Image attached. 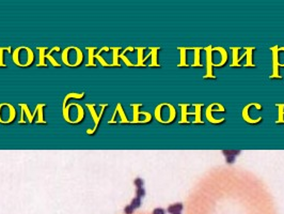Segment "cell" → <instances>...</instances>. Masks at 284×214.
<instances>
[{
  "instance_id": "cell-9",
  "label": "cell",
  "mask_w": 284,
  "mask_h": 214,
  "mask_svg": "<svg viewBox=\"0 0 284 214\" xmlns=\"http://www.w3.org/2000/svg\"><path fill=\"white\" fill-rule=\"evenodd\" d=\"M89 52H90V55H89L90 60H89V63H88L87 65L88 66H92V65L94 66L95 64H94V59H93V55H92V50H91V48H89Z\"/></svg>"
},
{
  "instance_id": "cell-4",
  "label": "cell",
  "mask_w": 284,
  "mask_h": 214,
  "mask_svg": "<svg viewBox=\"0 0 284 214\" xmlns=\"http://www.w3.org/2000/svg\"><path fill=\"white\" fill-rule=\"evenodd\" d=\"M85 97V93H80V94H75V93H70L68 94V95H66L65 99H64V103H65L67 100H70V97H76V99H82V97Z\"/></svg>"
},
{
  "instance_id": "cell-12",
  "label": "cell",
  "mask_w": 284,
  "mask_h": 214,
  "mask_svg": "<svg viewBox=\"0 0 284 214\" xmlns=\"http://www.w3.org/2000/svg\"><path fill=\"white\" fill-rule=\"evenodd\" d=\"M176 214H182V213H176Z\"/></svg>"
},
{
  "instance_id": "cell-7",
  "label": "cell",
  "mask_w": 284,
  "mask_h": 214,
  "mask_svg": "<svg viewBox=\"0 0 284 214\" xmlns=\"http://www.w3.org/2000/svg\"><path fill=\"white\" fill-rule=\"evenodd\" d=\"M134 184L137 186V188H140V187H143V184H144V181L141 178H137V179H135L134 181Z\"/></svg>"
},
{
  "instance_id": "cell-5",
  "label": "cell",
  "mask_w": 284,
  "mask_h": 214,
  "mask_svg": "<svg viewBox=\"0 0 284 214\" xmlns=\"http://www.w3.org/2000/svg\"><path fill=\"white\" fill-rule=\"evenodd\" d=\"M10 47H5V48H0V66H5V64L3 63V56H2V53L5 52V50H8V52H10Z\"/></svg>"
},
{
  "instance_id": "cell-2",
  "label": "cell",
  "mask_w": 284,
  "mask_h": 214,
  "mask_svg": "<svg viewBox=\"0 0 284 214\" xmlns=\"http://www.w3.org/2000/svg\"><path fill=\"white\" fill-rule=\"evenodd\" d=\"M222 154L226 155V158H228V156H235V158H236V156L240 154V151L239 150H223Z\"/></svg>"
},
{
  "instance_id": "cell-1",
  "label": "cell",
  "mask_w": 284,
  "mask_h": 214,
  "mask_svg": "<svg viewBox=\"0 0 284 214\" xmlns=\"http://www.w3.org/2000/svg\"><path fill=\"white\" fill-rule=\"evenodd\" d=\"M183 208H184L183 203H173V205L169 206V207H168V209H167V211H168V213H170V214L181 213L182 210H183Z\"/></svg>"
},
{
  "instance_id": "cell-11",
  "label": "cell",
  "mask_w": 284,
  "mask_h": 214,
  "mask_svg": "<svg viewBox=\"0 0 284 214\" xmlns=\"http://www.w3.org/2000/svg\"><path fill=\"white\" fill-rule=\"evenodd\" d=\"M235 162V156H228L226 158V163L228 164H233Z\"/></svg>"
},
{
  "instance_id": "cell-6",
  "label": "cell",
  "mask_w": 284,
  "mask_h": 214,
  "mask_svg": "<svg viewBox=\"0 0 284 214\" xmlns=\"http://www.w3.org/2000/svg\"><path fill=\"white\" fill-rule=\"evenodd\" d=\"M145 196V190H144L143 187H140V188H137L136 191V197H139V198H142Z\"/></svg>"
},
{
  "instance_id": "cell-3",
  "label": "cell",
  "mask_w": 284,
  "mask_h": 214,
  "mask_svg": "<svg viewBox=\"0 0 284 214\" xmlns=\"http://www.w3.org/2000/svg\"><path fill=\"white\" fill-rule=\"evenodd\" d=\"M130 206H132V207L134 208L135 210L138 209V208H140V207H141V198L135 197L134 199L132 200V203H130Z\"/></svg>"
},
{
  "instance_id": "cell-8",
  "label": "cell",
  "mask_w": 284,
  "mask_h": 214,
  "mask_svg": "<svg viewBox=\"0 0 284 214\" xmlns=\"http://www.w3.org/2000/svg\"><path fill=\"white\" fill-rule=\"evenodd\" d=\"M134 211H135V209L130 205L126 206V207L124 208V213L125 214H133L134 213Z\"/></svg>"
},
{
  "instance_id": "cell-10",
  "label": "cell",
  "mask_w": 284,
  "mask_h": 214,
  "mask_svg": "<svg viewBox=\"0 0 284 214\" xmlns=\"http://www.w3.org/2000/svg\"><path fill=\"white\" fill-rule=\"evenodd\" d=\"M152 214H166V210L162 209V208H156V209L153 210Z\"/></svg>"
}]
</instances>
